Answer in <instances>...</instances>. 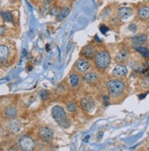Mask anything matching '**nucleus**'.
<instances>
[{
  "label": "nucleus",
  "instance_id": "f257e3e1",
  "mask_svg": "<svg viewBox=\"0 0 149 151\" xmlns=\"http://www.w3.org/2000/svg\"><path fill=\"white\" fill-rule=\"evenodd\" d=\"M51 114L54 120L59 124L61 127L68 128L71 126V122L69 121L67 114L64 111V109L59 105H56L51 109Z\"/></svg>",
  "mask_w": 149,
  "mask_h": 151
},
{
  "label": "nucleus",
  "instance_id": "f03ea898",
  "mask_svg": "<svg viewBox=\"0 0 149 151\" xmlns=\"http://www.w3.org/2000/svg\"><path fill=\"white\" fill-rule=\"evenodd\" d=\"M111 63V57L107 51H99L94 57V63L98 69L105 70Z\"/></svg>",
  "mask_w": 149,
  "mask_h": 151
},
{
  "label": "nucleus",
  "instance_id": "7ed1b4c3",
  "mask_svg": "<svg viewBox=\"0 0 149 151\" xmlns=\"http://www.w3.org/2000/svg\"><path fill=\"white\" fill-rule=\"evenodd\" d=\"M107 86H108L110 93L115 97L120 96L124 93V90H125V83L122 81H120V80H116V79L109 81L107 83Z\"/></svg>",
  "mask_w": 149,
  "mask_h": 151
},
{
  "label": "nucleus",
  "instance_id": "20e7f679",
  "mask_svg": "<svg viewBox=\"0 0 149 151\" xmlns=\"http://www.w3.org/2000/svg\"><path fill=\"white\" fill-rule=\"evenodd\" d=\"M19 145L23 150H33L36 147V143L32 137L28 136H23L19 140Z\"/></svg>",
  "mask_w": 149,
  "mask_h": 151
},
{
  "label": "nucleus",
  "instance_id": "39448f33",
  "mask_svg": "<svg viewBox=\"0 0 149 151\" xmlns=\"http://www.w3.org/2000/svg\"><path fill=\"white\" fill-rule=\"evenodd\" d=\"M39 137L43 141H50L53 138V130L47 127H40L39 130Z\"/></svg>",
  "mask_w": 149,
  "mask_h": 151
},
{
  "label": "nucleus",
  "instance_id": "423d86ee",
  "mask_svg": "<svg viewBox=\"0 0 149 151\" xmlns=\"http://www.w3.org/2000/svg\"><path fill=\"white\" fill-rule=\"evenodd\" d=\"M91 66V63L89 60H84V59H81L79 60L77 63H76V69L78 72L80 73H84L88 70Z\"/></svg>",
  "mask_w": 149,
  "mask_h": 151
},
{
  "label": "nucleus",
  "instance_id": "0eeeda50",
  "mask_svg": "<svg viewBox=\"0 0 149 151\" xmlns=\"http://www.w3.org/2000/svg\"><path fill=\"white\" fill-rule=\"evenodd\" d=\"M82 107L87 111V112H92L94 109V102L91 98H82L81 101Z\"/></svg>",
  "mask_w": 149,
  "mask_h": 151
},
{
  "label": "nucleus",
  "instance_id": "6e6552de",
  "mask_svg": "<svg viewBox=\"0 0 149 151\" xmlns=\"http://www.w3.org/2000/svg\"><path fill=\"white\" fill-rule=\"evenodd\" d=\"M132 14H133V10L129 7L122 6L118 9V16L122 19H127L128 17H130L131 16H132Z\"/></svg>",
  "mask_w": 149,
  "mask_h": 151
},
{
  "label": "nucleus",
  "instance_id": "1a4fd4ad",
  "mask_svg": "<svg viewBox=\"0 0 149 151\" xmlns=\"http://www.w3.org/2000/svg\"><path fill=\"white\" fill-rule=\"evenodd\" d=\"M95 52V48L92 45H87L82 48L81 54L85 58H92Z\"/></svg>",
  "mask_w": 149,
  "mask_h": 151
},
{
  "label": "nucleus",
  "instance_id": "9d476101",
  "mask_svg": "<svg viewBox=\"0 0 149 151\" xmlns=\"http://www.w3.org/2000/svg\"><path fill=\"white\" fill-rule=\"evenodd\" d=\"M127 73V68L125 65H117L112 70V74L115 77L125 76Z\"/></svg>",
  "mask_w": 149,
  "mask_h": 151
},
{
  "label": "nucleus",
  "instance_id": "9b49d317",
  "mask_svg": "<svg viewBox=\"0 0 149 151\" xmlns=\"http://www.w3.org/2000/svg\"><path fill=\"white\" fill-rule=\"evenodd\" d=\"M8 48L6 45H0V63H6V60L8 58Z\"/></svg>",
  "mask_w": 149,
  "mask_h": 151
},
{
  "label": "nucleus",
  "instance_id": "f8f14e48",
  "mask_svg": "<svg viewBox=\"0 0 149 151\" xmlns=\"http://www.w3.org/2000/svg\"><path fill=\"white\" fill-rule=\"evenodd\" d=\"M7 128L12 132H19L21 129V124L19 121H16V120L10 121L7 125Z\"/></svg>",
  "mask_w": 149,
  "mask_h": 151
},
{
  "label": "nucleus",
  "instance_id": "ddd939ff",
  "mask_svg": "<svg viewBox=\"0 0 149 151\" xmlns=\"http://www.w3.org/2000/svg\"><path fill=\"white\" fill-rule=\"evenodd\" d=\"M5 116L6 118H9V119H13L16 117V115L17 114L16 109L14 107V106H8V107L6 108L5 110Z\"/></svg>",
  "mask_w": 149,
  "mask_h": 151
},
{
  "label": "nucleus",
  "instance_id": "4468645a",
  "mask_svg": "<svg viewBox=\"0 0 149 151\" xmlns=\"http://www.w3.org/2000/svg\"><path fill=\"white\" fill-rule=\"evenodd\" d=\"M98 79V76L94 72H91V73H86L84 76H83V80L86 82V83H93L97 81Z\"/></svg>",
  "mask_w": 149,
  "mask_h": 151
},
{
  "label": "nucleus",
  "instance_id": "2eb2a0df",
  "mask_svg": "<svg viewBox=\"0 0 149 151\" xmlns=\"http://www.w3.org/2000/svg\"><path fill=\"white\" fill-rule=\"evenodd\" d=\"M138 17L141 19H149V7L148 6H142L138 9Z\"/></svg>",
  "mask_w": 149,
  "mask_h": 151
},
{
  "label": "nucleus",
  "instance_id": "dca6fc26",
  "mask_svg": "<svg viewBox=\"0 0 149 151\" xmlns=\"http://www.w3.org/2000/svg\"><path fill=\"white\" fill-rule=\"evenodd\" d=\"M147 40V36L146 35H139V36H135L134 38H132V41L133 43L136 44V45H142L144 44Z\"/></svg>",
  "mask_w": 149,
  "mask_h": 151
},
{
  "label": "nucleus",
  "instance_id": "f3484780",
  "mask_svg": "<svg viewBox=\"0 0 149 151\" xmlns=\"http://www.w3.org/2000/svg\"><path fill=\"white\" fill-rule=\"evenodd\" d=\"M69 8H64L63 10H61L59 13V15L57 16V19H58V21H62L63 19H65L66 17L69 16Z\"/></svg>",
  "mask_w": 149,
  "mask_h": 151
},
{
  "label": "nucleus",
  "instance_id": "a211bd4d",
  "mask_svg": "<svg viewBox=\"0 0 149 151\" xmlns=\"http://www.w3.org/2000/svg\"><path fill=\"white\" fill-rule=\"evenodd\" d=\"M135 50H137L139 53H141V55L144 58H148L149 57V50H148L147 48L142 47L141 45H138V46L135 47Z\"/></svg>",
  "mask_w": 149,
  "mask_h": 151
},
{
  "label": "nucleus",
  "instance_id": "6ab92c4d",
  "mask_svg": "<svg viewBox=\"0 0 149 151\" xmlns=\"http://www.w3.org/2000/svg\"><path fill=\"white\" fill-rule=\"evenodd\" d=\"M128 57V51L126 50H122L116 56V60L117 61H124L125 60H126Z\"/></svg>",
  "mask_w": 149,
  "mask_h": 151
},
{
  "label": "nucleus",
  "instance_id": "aec40b11",
  "mask_svg": "<svg viewBox=\"0 0 149 151\" xmlns=\"http://www.w3.org/2000/svg\"><path fill=\"white\" fill-rule=\"evenodd\" d=\"M69 82H71L72 87H77L79 85V83H80V78H79L77 74H71V76H69Z\"/></svg>",
  "mask_w": 149,
  "mask_h": 151
},
{
  "label": "nucleus",
  "instance_id": "412c9836",
  "mask_svg": "<svg viewBox=\"0 0 149 151\" xmlns=\"http://www.w3.org/2000/svg\"><path fill=\"white\" fill-rule=\"evenodd\" d=\"M1 16H2L3 19L6 21H7V22H10V21L13 20V16H12L11 12H9V11H3V12H1Z\"/></svg>",
  "mask_w": 149,
  "mask_h": 151
},
{
  "label": "nucleus",
  "instance_id": "4be33fe9",
  "mask_svg": "<svg viewBox=\"0 0 149 151\" xmlns=\"http://www.w3.org/2000/svg\"><path fill=\"white\" fill-rule=\"evenodd\" d=\"M66 107H67V109H68L69 112H75V111L77 110V107H76L75 104H74L73 102H72V101H69V102L67 103Z\"/></svg>",
  "mask_w": 149,
  "mask_h": 151
},
{
  "label": "nucleus",
  "instance_id": "5701e85b",
  "mask_svg": "<svg viewBox=\"0 0 149 151\" xmlns=\"http://www.w3.org/2000/svg\"><path fill=\"white\" fill-rule=\"evenodd\" d=\"M39 96H40L41 100L45 101V100L48 99V97H49V92L46 91V90H42V91L39 93Z\"/></svg>",
  "mask_w": 149,
  "mask_h": 151
},
{
  "label": "nucleus",
  "instance_id": "b1692460",
  "mask_svg": "<svg viewBox=\"0 0 149 151\" xmlns=\"http://www.w3.org/2000/svg\"><path fill=\"white\" fill-rule=\"evenodd\" d=\"M108 30H109V29H108V28H107L106 26H104V25H101V26H100V31H101L102 34H105Z\"/></svg>",
  "mask_w": 149,
  "mask_h": 151
},
{
  "label": "nucleus",
  "instance_id": "393cba45",
  "mask_svg": "<svg viewBox=\"0 0 149 151\" xmlns=\"http://www.w3.org/2000/svg\"><path fill=\"white\" fill-rule=\"evenodd\" d=\"M129 29L132 31V32H135L136 29H137V28H136V26L135 24H130L129 25Z\"/></svg>",
  "mask_w": 149,
  "mask_h": 151
},
{
  "label": "nucleus",
  "instance_id": "a878e982",
  "mask_svg": "<svg viewBox=\"0 0 149 151\" xmlns=\"http://www.w3.org/2000/svg\"><path fill=\"white\" fill-rule=\"evenodd\" d=\"M6 32V28L4 26H0V35H4Z\"/></svg>",
  "mask_w": 149,
  "mask_h": 151
},
{
  "label": "nucleus",
  "instance_id": "bb28decb",
  "mask_svg": "<svg viewBox=\"0 0 149 151\" xmlns=\"http://www.w3.org/2000/svg\"><path fill=\"white\" fill-rule=\"evenodd\" d=\"M89 138H90V136H87V137H86V138H84V140H83V141H84V142H87V141L89 140Z\"/></svg>",
  "mask_w": 149,
  "mask_h": 151
},
{
  "label": "nucleus",
  "instance_id": "cd10ccee",
  "mask_svg": "<svg viewBox=\"0 0 149 151\" xmlns=\"http://www.w3.org/2000/svg\"><path fill=\"white\" fill-rule=\"evenodd\" d=\"M147 77H148V78H149V73H147Z\"/></svg>",
  "mask_w": 149,
  "mask_h": 151
}]
</instances>
